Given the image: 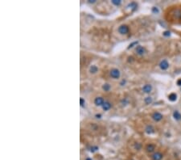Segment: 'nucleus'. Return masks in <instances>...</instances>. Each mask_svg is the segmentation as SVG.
<instances>
[{
    "label": "nucleus",
    "instance_id": "f257e3e1",
    "mask_svg": "<svg viewBox=\"0 0 181 160\" xmlns=\"http://www.w3.org/2000/svg\"><path fill=\"white\" fill-rule=\"evenodd\" d=\"M110 75L111 78H113V79H119L120 76H121V72H120L119 70L117 69V68H113V69L110 70Z\"/></svg>",
    "mask_w": 181,
    "mask_h": 160
},
{
    "label": "nucleus",
    "instance_id": "f03ea898",
    "mask_svg": "<svg viewBox=\"0 0 181 160\" xmlns=\"http://www.w3.org/2000/svg\"><path fill=\"white\" fill-rule=\"evenodd\" d=\"M118 32L120 34H122V35H125V34L129 33L130 28L126 24H122V25L119 26V28H118Z\"/></svg>",
    "mask_w": 181,
    "mask_h": 160
},
{
    "label": "nucleus",
    "instance_id": "7ed1b4c3",
    "mask_svg": "<svg viewBox=\"0 0 181 160\" xmlns=\"http://www.w3.org/2000/svg\"><path fill=\"white\" fill-rule=\"evenodd\" d=\"M151 117L154 121L159 122V121H161L163 119V115L159 112H154L152 113Z\"/></svg>",
    "mask_w": 181,
    "mask_h": 160
},
{
    "label": "nucleus",
    "instance_id": "20e7f679",
    "mask_svg": "<svg viewBox=\"0 0 181 160\" xmlns=\"http://www.w3.org/2000/svg\"><path fill=\"white\" fill-rule=\"evenodd\" d=\"M134 52H135V53H136L137 55H139V56H143L145 53H146V48L143 47V46L138 45L137 47L135 48Z\"/></svg>",
    "mask_w": 181,
    "mask_h": 160
},
{
    "label": "nucleus",
    "instance_id": "39448f33",
    "mask_svg": "<svg viewBox=\"0 0 181 160\" xmlns=\"http://www.w3.org/2000/svg\"><path fill=\"white\" fill-rule=\"evenodd\" d=\"M163 154L159 151L154 152V154L151 155L152 160H162L163 159Z\"/></svg>",
    "mask_w": 181,
    "mask_h": 160
},
{
    "label": "nucleus",
    "instance_id": "423d86ee",
    "mask_svg": "<svg viewBox=\"0 0 181 160\" xmlns=\"http://www.w3.org/2000/svg\"><path fill=\"white\" fill-rule=\"evenodd\" d=\"M159 67H160V69L163 70H167L168 67H169V62H167V60L164 59L163 61H161V62L159 63Z\"/></svg>",
    "mask_w": 181,
    "mask_h": 160
},
{
    "label": "nucleus",
    "instance_id": "0eeeda50",
    "mask_svg": "<svg viewBox=\"0 0 181 160\" xmlns=\"http://www.w3.org/2000/svg\"><path fill=\"white\" fill-rule=\"evenodd\" d=\"M153 90V87H152L151 84H145L143 87H142V91L146 94H149L151 93Z\"/></svg>",
    "mask_w": 181,
    "mask_h": 160
},
{
    "label": "nucleus",
    "instance_id": "6e6552de",
    "mask_svg": "<svg viewBox=\"0 0 181 160\" xmlns=\"http://www.w3.org/2000/svg\"><path fill=\"white\" fill-rule=\"evenodd\" d=\"M145 150H146V151L147 153H153L154 151V150H155V145L152 144V143H149V144H147L146 145Z\"/></svg>",
    "mask_w": 181,
    "mask_h": 160
},
{
    "label": "nucleus",
    "instance_id": "1a4fd4ad",
    "mask_svg": "<svg viewBox=\"0 0 181 160\" xmlns=\"http://www.w3.org/2000/svg\"><path fill=\"white\" fill-rule=\"evenodd\" d=\"M94 104H96L97 106H103V104H105V100L102 97H97L94 99Z\"/></svg>",
    "mask_w": 181,
    "mask_h": 160
},
{
    "label": "nucleus",
    "instance_id": "9d476101",
    "mask_svg": "<svg viewBox=\"0 0 181 160\" xmlns=\"http://www.w3.org/2000/svg\"><path fill=\"white\" fill-rule=\"evenodd\" d=\"M173 17L175 19H181V9L177 8L175 9L173 12Z\"/></svg>",
    "mask_w": 181,
    "mask_h": 160
},
{
    "label": "nucleus",
    "instance_id": "9b49d317",
    "mask_svg": "<svg viewBox=\"0 0 181 160\" xmlns=\"http://www.w3.org/2000/svg\"><path fill=\"white\" fill-rule=\"evenodd\" d=\"M145 132L148 134H151V133H154V128H153L152 125H147L146 128H145Z\"/></svg>",
    "mask_w": 181,
    "mask_h": 160
},
{
    "label": "nucleus",
    "instance_id": "f8f14e48",
    "mask_svg": "<svg viewBox=\"0 0 181 160\" xmlns=\"http://www.w3.org/2000/svg\"><path fill=\"white\" fill-rule=\"evenodd\" d=\"M173 117L175 118L176 120H181V113L178 110L174 111V112H173Z\"/></svg>",
    "mask_w": 181,
    "mask_h": 160
},
{
    "label": "nucleus",
    "instance_id": "ddd939ff",
    "mask_svg": "<svg viewBox=\"0 0 181 160\" xmlns=\"http://www.w3.org/2000/svg\"><path fill=\"white\" fill-rule=\"evenodd\" d=\"M168 99H169V100H170V101L174 102V101L176 100V99H177V96H176L175 93H171L168 96Z\"/></svg>",
    "mask_w": 181,
    "mask_h": 160
},
{
    "label": "nucleus",
    "instance_id": "4468645a",
    "mask_svg": "<svg viewBox=\"0 0 181 160\" xmlns=\"http://www.w3.org/2000/svg\"><path fill=\"white\" fill-rule=\"evenodd\" d=\"M111 104L110 103V102H105V104H103V106H102V108H103V110H105V111H108L109 109H110V108H111Z\"/></svg>",
    "mask_w": 181,
    "mask_h": 160
},
{
    "label": "nucleus",
    "instance_id": "2eb2a0df",
    "mask_svg": "<svg viewBox=\"0 0 181 160\" xmlns=\"http://www.w3.org/2000/svg\"><path fill=\"white\" fill-rule=\"evenodd\" d=\"M98 70V68L97 67V65H92V66H90V68H89V71H90L92 74H95V73L97 72Z\"/></svg>",
    "mask_w": 181,
    "mask_h": 160
},
{
    "label": "nucleus",
    "instance_id": "dca6fc26",
    "mask_svg": "<svg viewBox=\"0 0 181 160\" xmlns=\"http://www.w3.org/2000/svg\"><path fill=\"white\" fill-rule=\"evenodd\" d=\"M152 101H153V99H152V97H151V96L146 97V98L144 99V102H145V104H151Z\"/></svg>",
    "mask_w": 181,
    "mask_h": 160
},
{
    "label": "nucleus",
    "instance_id": "f3484780",
    "mask_svg": "<svg viewBox=\"0 0 181 160\" xmlns=\"http://www.w3.org/2000/svg\"><path fill=\"white\" fill-rule=\"evenodd\" d=\"M110 88H111V87H110V85L109 84V83H105V84H104L103 86H102V89L105 91H109L110 90Z\"/></svg>",
    "mask_w": 181,
    "mask_h": 160
},
{
    "label": "nucleus",
    "instance_id": "a211bd4d",
    "mask_svg": "<svg viewBox=\"0 0 181 160\" xmlns=\"http://www.w3.org/2000/svg\"><path fill=\"white\" fill-rule=\"evenodd\" d=\"M141 147H142V145H141V144H140V143H136V144H135V145H134V148H135V149H137L138 150H139L140 149H141Z\"/></svg>",
    "mask_w": 181,
    "mask_h": 160
},
{
    "label": "nucleus",
    "instance_id": "6ab92c4d",
    "mask_svg": "<svg viewBox=\"0 0 181 160\" xmlns=\"http://www.w3.org/2000/svg\"><path fill=\"white\" fill-rule=\"evenodd\" d=\"M112 2L114 5H116V6H118V5H119L121 3V1H119V0H118V1H117V0H113Z\"/></svg>",
    "mask_w": 181,
    "mask_h": 160
},
{
    "label": "nucleus",
    "instance_id": "aec40b11",
    "mask_svg": "<svg viewBox=\"0 0 181 160\" xmlns=\"http://www.w3.org/2000/svg\"><path fill=\"white\" fill-rule=\"evenodd\" d=\"M80 103H81V105L83 106L84 104V99L83 98H81V99H80Z\"/></svg>",
    "mask_w": 181,
    "mask_h": 160
},
{
    "label": "nucleus",
    "instance_id": "412c9836",
    "mask_svg": "<svg viewBox=\"0 0 181 160\" xmlns=\"http://www.w3.org/2000/svg\"><path fill=\"white\" fill-rule=\"evenodd\" d=\"M177 85L178 86H181V79H180L177 81Z\"/></svg>",
    "mask_w": 181,
    "mask_h": 160
},
{
    "label": "nucleus",
    "instance_id": "4be33fe9",
    "mask_svg": "<svg viewBox=\"0 0 181 160\" xmlns=\"http://www.w3.org/2000/svg\"><path fill=\"white\" fill-rule=\"evenodd\" d=\"M86 160H92V159H87Z\"/></svg>",
    "mask_w": 181,
    "mask_h": 160
}]
</instances>
